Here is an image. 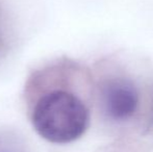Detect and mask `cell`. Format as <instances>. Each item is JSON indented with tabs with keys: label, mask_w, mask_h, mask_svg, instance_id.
<instances>
[{
	"label": "cell",
	"mask_w": 153,
	"mask_h": 152,
	"mask_svg": "<svg viewBox=\"0 0 153 152\" xmlns=\"http://www.w3.org/2000/svg\"><path fill=\"white\" fill-rule=\"evenodd\" d=\"M0 152H3V151H0Z\"/></svg>",
	"instance_id": "3957f363"
},
{
	"label": "cell",
	"mask_w": 153,
	"mask_h": 152,
	"mask_svg": "<svg viewBox=\"0 0 153 152\" xmlns=\"http://www.w3.org/2000/svg\"><path fill=\"white\" fill-rule=\"evenodd\" d=\"M31 120L43 139L55 144H68L85 133L90 117L87 106L77 96L54 90L38 100Z\"/></svg>",
	"instance_id": "6da1fadb"
},
{
	"label": "cell",
	"mask_w": 153,
	"mask_h": 152,
	"mask_svg": "<svg viewBox=\"0 0 153 152\" xmlns=\"http://www.w3.org/2000/svg\"><path fill=\"white\" fill-rule=\"evenodd\" d=\"M139 104L137 87L131 81L118 78L106 85L103 91V106L109 118L123 121L135 113Z\"/></svg>",
	"instance_id": "7a4b0ae2"
}]
</instances>
